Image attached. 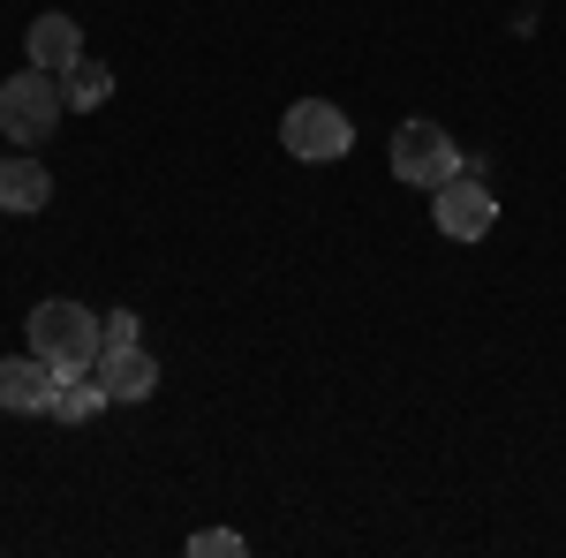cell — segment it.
<instances>
[{
  "label": "cell",
  "mask_w": 566,
  "mask_h": 558,
  "mask_svg": "<svg viewBox=\"0 0 566 558\" xmlns=\"http://www.w3.org/2000/svg\"><path fill=\"white\" fill-rule=\"evenodd\" d=\"M61 114H69V91H61L53 69H31V61H23V76L0 84V136H8V144H45Z\"/></svg>",
  "instance_id": "1"
},
{
  "label": "cell",
  "mask_w": 566,
  "mask_h": 558,
  "mask_svg": "<svg viewBox=\"0 0 566 558\" xmlns=\"http://www.w3.org/2000/svg\"><path fill=\"white\" fill-rule=\"evenodd\" d=\"M98 347H106V325L91 317L84 302H39L31 309V355H45V362H61V370H91L98 362Z\"/></svg>",
  "instance_id": "2"
},
{
  "label": "cell",
  "mask_w": 566,
  "mask_h": 558,
  "mask_svg": "<svg viewBox=\"0 0 566 558\" xmlns=\"http://www.w3.org/2000/svg\"><path fill=\"white\" fill-rule=\"evenodd\" d=\"M280 144H287L295 159H310V167H333V159L355 151V122L340 106H325V98H295L287 122H280Z\"/></svg>",
  "instance_id": "3"
},
{
  "label": "cell",
  "mask_w": 566,
  "mask_h": 558,
  "mask_svg": "<svg viewBox=\"0 0 566 558\" xmlns=\"http://www.w3.org/2000/svg\"><path fill=\"white\" fill-rule=\"evenodd\" d=\"M461 173V151H453V136L438 129V122H400L392 129V181H408V189H446Z\"/></svg>",
  "instance_id": "4"
},
{
  "label": "cell",
  "mask_w": 566,
  "mask_h": 558,
  "mask_svg": "<svg viewBox=\"0 0 566 558\" xmlns=\"http://www.w3.org/2000/svg\"><path fill=\"white\" fill-rule=\"evenodd\" d=\"M431 219H438V234L446 242H483L491 227H499V197H491V181L483 173H453L446 189H431Z\"/></svg>",
  "instance_id": "5"
},
{
  "label": "cell",
  "mask_w": 566,
  "mask_h": 558,
  "mask_svg": "<svg viewBox=\"0 0 566 558\" xmlns=\"http://www.w3.org/2000/svg\"><path fill=\"white\" fill-rule=\"evenodd\" d=\"M61 362H45V355H0V408L8 415H53V400H61Z\"/></svg>",
  "instance_id": "6"
},
{
  "label": "cell",
  "mask_w": 566,
  "mask_h": 558,
  "mask_svg": "<svg viewBox=\"0 0 566 558\" xmlns=\"http://www.w3.org/2000/svg\"><path fill=\"white\" fill-rule=\"evenodd\" d=\"M23 61H31V69H53V76H61V69H76V61H84V23H76V15H61V8H45L39 23H31Z\"/></svg>",
  "instance_id": "7"
},
{
  "label": "cell",
  "mask_w": 566,
  "mask_h": 558,
  "mask_svg": "<svg viewBox=\"0 0 566 558\" xmlns=\"http://www.w3.org/2000/svg\"><path fill=\"white\" fill-rule=\"evenodd\" d=\"M91 370H98L106 400H151V392H159V362H151L144 347H106Z\"/></svg>",
  "instance_id": "8"
},
{
  "label": "cell",
  "mask_w": 566,
  "mask_h": 558,
  "mask_svg": "<svg viewBox=\"0 0 566 558\" xmlns=\"http://www.w3.org/2000/svg\"><path fill=\"white\" fill-rule=\"evenodd\" d=\"M53 204V173L31 159V151H15V159H0V212H45Z\"/></svg>",
  "instance_id": "9"
},
{
  "label": "cell",
  "mask_w": 566,
  "mask_h": 558,
  "mask_svg": "<svg viewBox=\"0 0 566 558\" xmlns=\"http://www.w3.org/2000/svg\"><path fill=\"white\" fill-rule=\"evenodd\" d=\"M98 408H114L106 386H98V370H69L61 378V400H53V423H91Z\"/></svg>",
  "instance_id": "10"
},
{
  "label": "cell",
  "mask_w": 566,
  "mask_h": 558,
  "mask_svg": "<svg viewBox=\"0 0 566 558\" xmlns=\"http://www.w3.org/2000/svg\"><path fill=\"white\" fill-rule=\"evenodd\" d=\"M61 91H69V106H76V114H91V106H106V98H114V69L84 53L76 69H61Z\"/></svg>",
  "instance_id": "11"
},
{
  "label": "cell",
  "mask_w": 566,
  "mask_h": 558,
  "mask_svg": "<svg viewBox=\"0 0 566 558\" xmlns=\"http://www.w3.org/2000/svg\"><path fill=\"white\" fill-rule=\"evenodd\" d=\"M189 551H197V558H242L250 544H242L234 528H197V536H189Z\"/></svg>",
  "instance_id": "12"
},
{
  "label": "cell",
  "mask_w": 566,
  "mask_h": 558,
  "mask_svg": "<svg viewBox=\"0 0 566 558\" xmlns=\"http://www.w3.org/2000/svg\"><path fill=\"white\" fill-rule=\"evenodd\" d=\"M98 325H106V347H144V333H136V309H106ZM106 347H98V355H106Z\"/></svg>",
  "instance_id": "13"
},
{
  "label": "cell",
  "mask_w": 566,
  "mask_h": 558,
  "mask_svg": "<svg viewBox=\"0 0 566 558\" xmlns=\"http://www.w3.org/2000/svg\"><path fill=\"white\" fill-rule=\"evenodd\" d=\"M0 159H8V151H0Z\"/></svg>",
  "instance_id": "14"
}]
</instances>
